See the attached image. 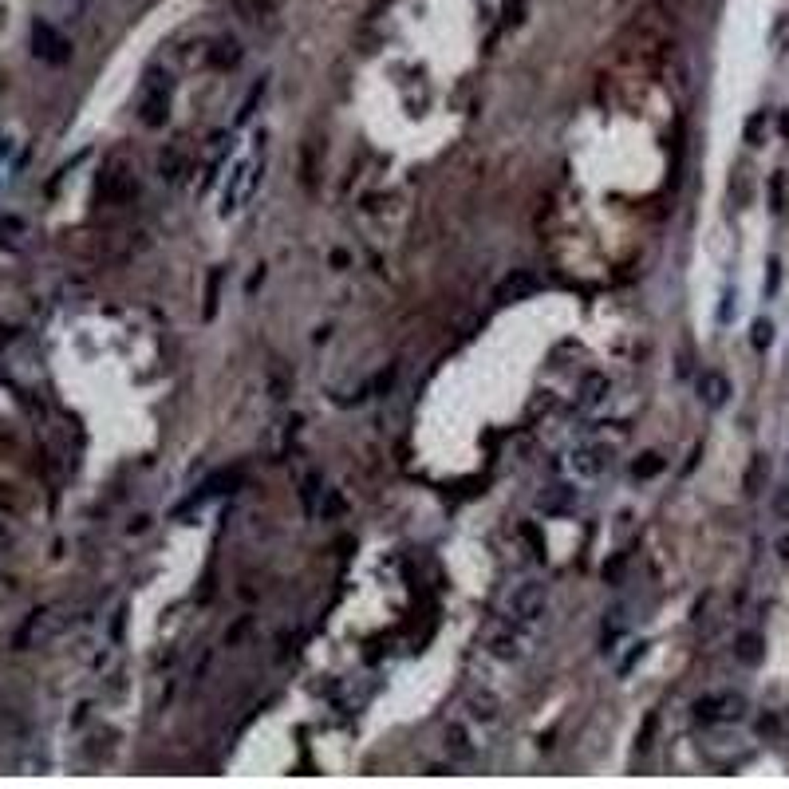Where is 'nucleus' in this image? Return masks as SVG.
I'll return each instance as SVG.
<instances>
[{
	"instance_id": "obj_1",
	"label": "nucleus",
	"mask_w": 789,
	"mask_h": 789,
	"mask_svg": "<svg viewBox=\"0 0 789 789\" xmlns=\"http://www.w3.org/2000/svg\"><path fill=\"white\" fill-rule=\"evenodd\" d=\"M545 604H549V584H545V580H521V584H513V592L505 596V619L517 624V628H529V624L541 619Z\"/></svg>"
},
{
	"instance_id": "obj_2",
	"label": "nucleus",
	"mask_w": 789,
	"mask_h": 789,
	"mask_svg": "<svg viewBox=\"0 0 789 789\" xmlns=\"http://www.w3.org/2000/svg\"><path fill=\"white\" fill-rule=\"evenodd\" d=\"M612 462V450L600 446V442H577V446L560 458V470L569 478H577V482H596V478L608 470Z\"/></svg>"
},
{
	"instance_id": "obj_3",
	"label": "nucleus",
	"mask_w": 789,
	"mask_h": 789,
	"mask_svg": "<svg viewBox=\"0 0 789 789\" xmlns=\"http://www.w3.org/2000/svg\"><path fill=\"white\" fill-rule=\"evenodd\" d=\"M746 695L738 691H711V695L695 698V718L698 722H738L746 714Z\"/></svg>"
},
{
	"instance_id": "obj_4",
	"label": "nucleus",
	"mask_w": 789,
	"mask_h": 789,
	"mask_svg": "<svg viewBox=\"0 0 789 789\" xmlns=\"http://www.w3.org/2000/svg\"><path fill=\"white\" fill-rule=\"evenodd\" d=\"M135 194H138L135 170L123 158H110L99 174V197H107V202H130Z\"/></svg>"
},
{
	"instance_id": "obj_5",
	"label": "nucleus",
	"mask_w": 789,
	"mask_h": 789,
	"mask_svg": "<svg viewBox=\"0 0 789 789\" xmlns=\"http://www.w3.org/2000/svg\"><path fill=\"white\" fill-rule=\"evenodd\" d=\"M170 115V79L150 76L143 87V123L146 127H162Z\"/></svg>"
},
{
	"instance_id": "obj_6",
	"label": "nucleus",
	"mask_w": 789,
	"mask_h": 789,
	"mask_svg": "<svg viewBox=\"0 0 789 789\" xmlns=\"http://www.w3.org/2000/svg\"><path fill=\"white\" fill-rule=\"evenodd\" d=\"M253 186H257V166H253V162H241L237 170L230 174V186H225V194H221V217L237 213L241 205L249 202Z\"/></svg>"
},
{
	"instance_id": "obj_7",
	"label": "nucleus",
	"mask_w": 789,
	"mask_h": 789,
	"mask_svg": "<svg viewBox=\"0 0 789 789\" xmlns=\"http://www.w3.org/2000/svg\"><path fill=\"white\" fill-rule=\"evenodd\" d=\"M32 51L36 56H40L43 63H63L71 56V43L63 40L60 32H56V28L51 24H43V20H36L32 24Z\"/></svg>"
},
{
	"instance_id": "obj_8",
	"label": "nucleus",
	"mask_w": 789,
	"mask_h": 789,
	"mask_svg": "<svg viewBox=\"0 0 789 789\" xmlns=\"http://www.w3.org/2000/svg\"><path fill=\"white\" fill-rule=\"evenodd\" d=\"M490 651L497 655V659H505V663H517V659H525V655H529V636H525V631H517V624L505 619V628L493 631Z\"/></svg>"
},
{
	"instance_id": "obj_9",
	"label": "nucleus",
	"mask_w": 789,
	"mask_h": 789,
	"mask_svg": "<svg viewBox=\"0 0 789 789\" xmlns=\"http://www.w3.org/2000/svg\"><path fill=\"white\" fill-rule=\"evenodd\" d=\"M537 289H541V280H537L533 272L513 269L510 277H505V280L497 284V289H493V300H497V304H513V300H529Z\"/></svg>"
},
{
	"instance_id": "obj_10",
	"label": "nucleus",
	"mask_w": 789,
	"mask_h": 789,
	"mask_svg": "<svg viewBox=\"0 0 789 789\" xmlns=\"http://www.w3.org/2000/svg\"><path fill=\"white\" fill-rule=\"evenodd\" d=\"M466 711H470V718H474V722H485V726H490V722L501 718V698L493 695L490 687H474V691H470V698H466Z\"/></svg>"
},
{
	"instance_id": "obj_11",
	"label": "nucleus",
	"mask_w": 789,
	"mask_h": 789,
	"mask_svg": "<svg viewBox=\"0 0 789 789\" xmlns=\"http://www.w3.org/2000/svg\"><path fill=\"white\" fill-rule=\"evenodd\" d=\"M608 395H612V383H608V375L592 371V375H584V383H580L577 407H580V411H596V407H604V403H608Z\"/></svg>"
},
{
	"instance_id": "obj_12",
	"label": "nucleus",
	"mask_w": 789,
	"mask_h": 789,
	"mask_svg": "<svg viewBox=\"0 0 789 789\" xmlns=\"http://www.w3.org/2000/svg\"><path fill=\"white\" fill-rule=\"evenodd\" d=\"M698 399H703L706 407H722V403L730 399V379L722 371H703L698 375Z\"/></svg>"
},
{
	"instance_id": "obj_13",
	"label": "nucleus",
	"mask_w": 789,
	"mask_h": 789,
	"mask_svg": "<svg viewBox=\"0 0 789 789\" xmlns=\"http://www.w3.org/2000/svg\"><path fill=\"white\" fill-rule=\"evenodd\" d=\"M158 174L166 182H182L190 174V158H186V150L182 146H166V150L158 154Z\"/></svg>"
},
{
	"instance_id": "obj_14",
	"label": "nucleus",
	"mask_w": 789,
	"mask_h": 789,
	"mask_svg": "<svg viewBox=\"0 0 789 789\" xmlns=\"http://www.w3.org/2000/svg\"><path fill=\"white\" fill-rule=\"evenodd\" d=\"M446 754L454 758V762H470V758L478 754L462 722H450V726H446Z\"/></svg>"
},
{
	"instance_id": "obj_15",
	"label": "nucleus",
	"mask_w": 789,
	"mask_h": 789,
	"mask_svg": "<svg viewBox=\"0 0 789 789\" xmlns=\"http://www.w3.org/2000/svg\"><path fill=\"white\" fill-rule=\"evenodd\" d=\"M545 513H569L577 510V490L572 485H552V490L541 493V501H537Z\"/></svg>"
},
{
	"instance_id": "obj_16",
	"label": "nucleus",
	"mask_w": 789,
	"mask_h": 789,
	"mask_svg": "<svg viewBox=\"0 0 789 789\" xmlns=\"http://www.w3.org/2000/svg\"><path fill=\"white\" fill-rule=\"evenodd\" d=\"M210 63H213V68H221V71L237 68V63H241V43L233 40V36H230V40H217V48L210 51Z\"/></svg>"
},
{
	"instance_id": "obj_17",
	"label": "nucleus",
	"mask_w": 789,
	"mask_h": 789,
	"mask_svg": "<svg viewBox=\"0 0 789 789\" xmlns=\"http://www.w3.org/2000/svg\"><path fill=\"white\" fill-rule=\"evenodd\" d=\"M230 4H233V12H237L241 20H249V24H253V20H264V16H269L277 0H230Z\"/></svg>"
},
{
	"instance_id": "obj_18",
	"label": "nucleus",
	"mask_w": 789,
	"mask_h": 789,
	"mask_svg": "<svg viewBox=\"0 0 789 789\" xmlns=\"http://www.w3.org/2000/svg\"><path fill=\"white\" fill-rule=\"evenodd\" d=\"M734 655H738L742 663H762V636H754V631H742L738 644H734Z\"/></svg>"
},
{
	"instance_id": "obj_19",
	"label": "nucleus",
	"mask_w": 789,
	"mask_h": 789,
	"mask_svg": "<svg viewBox=\"0 0 789 789\" xmlns=\"http://www.w3.org/2000/svg\"><path fill=\"white\" fill-rule=\"evenodd\" d=\"M659 470H663V458H659V454H639V458L631 462V474H636V478H655Z\"/></svg>"
},
{
	"instance_id": "obj_20",
	"label": "nucleus",
	"mask_w": 789,
	"mask_h": 789,
	"mask_svg": "<svg viewBox=\"0 0 789 789\" xmlns=\"http://www.w3.org/2000/svg\"><path fill=\"white\" fill-rule=\"evenodd\" d=\"M217 292H221V269H213L210 284H205V320H213V312H217Z\"/></svg>"
},
{
	"instance_id": "obj_21",
	"label": "nucleus",
	"mask_w": 789,
	"mask_h": 789,
	"mask_svg": "<svg viewBox=\"0 0 789 789\" xmlns=\"http://www.w3.org/2000/svg\"><path fill=\"white\" fill-rule=\"evenodd\" d=\"M316 513H320L324 521H328V517H340V513H344V497H340L336 490H324V501H320V510H316Z\"/></svg>"
},
{
	"instance_id": "obj_22",
	"label": "nucleus",
	"mask_w": 789,
	"mask_h": 789,
	"mask_svg": "<svg viewBox=\"0 0 789 789\" xmlns=\"http://www.w3.org/2000/svg\"><path fill=\"white\" fill-rule=\"evenodd\" d=\"M750 340H754V348H758V351L770 348V340H773V324H770V320H754V328H750Z\"/></svg>"
},
{
	"instance_id": "obj_23",
	"label": "nucleus",
	"mask_w": 789,
	"mask_h": 789,
	"mask_svg": "<svg viewBox=\"0 0 789 789\" xmlns=\"http://www.w3.org/2000/svg\"><path fill=\"white\" fill-rule=\"evenodd\" d=\"M316 493H320V478L308 474L304 485H300V497H304V510H308V513H316Z\"/></svg>"
},
{
	"instance_id": "obj_24",
	"label": "nucleus",
	"mask_w": 789,
	"mask_h": 789,
	"mask_svg": "<svg viewBox=\"0 0 789 789\" xmlns=\"http://www.w3.org/2000/svg\"><path fill=\"white\" fill-rule=\"evenodd\" d=\"M261 95H264V79H261V83L253 87V91H249V99L241 103V115H237V123H245L249 115H253V107H257V99H261Z\"/></svg>"
},
{
	"instance_id": "obj_25",
	"label": "nucleus",
	"mask_w": 789,
	"mask_h": 789,
	"mask_svg": "<svg viewBox=\"0 0 789 789\" xmlns=\"http://www.w3.org/2000/svg\"><path fill=\"white\" fill-rule=\"evenodd\" d=\"M762 130H765V115L758 110L754 119L746 123V143H754V146H758V143H762Z\"/></svg>"
},
{
	"instance_id": "obj_26",
	"label": "nucleus",
	"mask_w": 789,
	"mask_h": 789,
	"mask_svg": "<svg viewBox=\"0 0 789 789\" xmlns=\"http://www.w3.org/2000/svg\"><path fill=\"white\" fill-rule=\"evenodd\" d=\"M773 513H778L781 521H789V490H778V497H773Z\"/></svg>"
},
{
	"instance_id": "obj_27",
	"label": "nucleus",
	"mask_w": 789,
	"mask_h": 789,
	"mask_svg": "<svg viewBox=\"0 0 789 789\" xmlns=\"http://www.w3.org/2000/svg\"><path fill=\"white\" fill-rule=\"evenodd\" d=\"M639 655H644V644H636V647H631V651H628V659L619 663V675H628V671H631V667H636V663H639Z\"/></svg>"
},
{
	"instance_id": "obj_28",
	"label": "nucleus",
	"mask_w": 789,
	"mask_h": 789,
	"mask_svg": "<svg viewBox=\"0 0 789 789\" xmlns=\"http://www.w3.org/2000/svg\"><path fill=\"white\" fill-rule=\"evenodd\" d=\"M778 552H781V560H789V533L778 541Z\"/></svg>"
},
{
	"instance_id": "obj_29",
	"label": "nucleus",
	"mask_w": 789,
	"mask_h": 789,
	"mask_svg": "<svg viewBox=\"0 0 789 789\" xmlns=\"http://www.w3.org/2000/svg\"><path fill=\"white\" fill-rule=\"evenodd\" d=\"M781 130H785V135H789V115H785V119H781Z\"/></svg>"
},
{
	"instance_id": "obj_30",
	"label": "nucleus",
	"mask_w": 789,
	"mask_h": 789,
	"mask_svg": "<svg viewBox=\"0 0 789 789\" xmlns=\"http://www.w3.org/2000/svg\"><path fill=\"white\" fill-rule=\"evenodd\" d=\"M4 150H9V146H4V138H0V154H4Z\"/></svg>"
}]
</instances>
